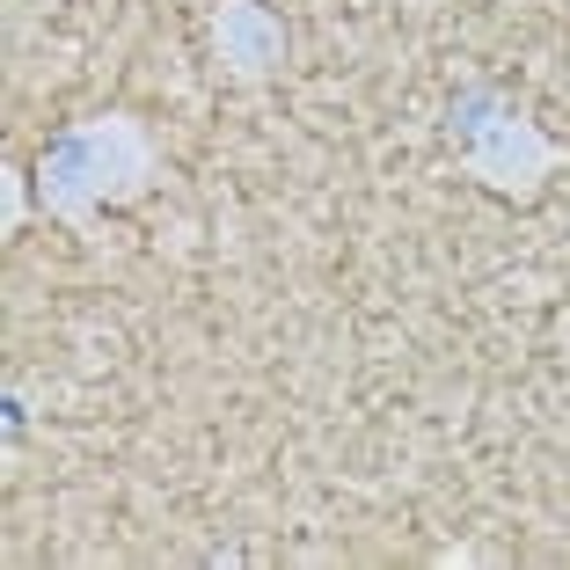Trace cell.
<instances>
[{
    "label": "cell",
    "mask_w": 570,
    "mask_h": 570,
    "mask_svg": "<svg viewBox=\"0 0 570 570\" xmlns=\"http://www.w3.org/2000/svg\"><path fill=\"white\" fill-rule=\"evenodd\" d=\"M161 184V139L132 110H102V118H73L67 132L37 161V205L45 219L96 235L102 213H125Z\"/></svg>",
    "instance_id": "obj_1"
},
{
    "label": "cell",
    "mask_w": 570,
    "mask_h": 570,
    "mask_svg": "<svg viewBox=\"0 0 570 570\" xmlns=\"http://www.w3.org/2000/svg\"><path fill=\"white\" fill-rule=\"evenodd\" d=\"M446 139H453V154H461V176H469L475 190H490V198H504V205H534L541 190H549V176L563 168V147L490 81L461 88V96L446 102Z\"/></svg>",
    "instance_id": "obj_2"
},
{
    "label": "cell",
    "mask_w": 570,
    "mask_h": 570,
    "mask_svg": "<svg viewBox=\"0 0 570 570\" xmlns=\"http://www.w3.org/2000/svg\"><path fill=\"white\" fill-rule=\"evenodd\" d=\"M205 37H213V67L235 88H271L285 73V51H293L271 0H219Z\"/></svg>",
    "instance_id": "obj_3"
},
{
    "label": "cell",
    "mask_w": 570,
    "mask_h": 570,
    "mask_svg": "<svg viewBox=\"0 0 570 570\" xmlns=\"http://www.w3.org/2000/svg\"><path fill=\"white\" fill-rule=\"evenodd\" d=\"M30 213H45V205H37V168L8 161L0 168V235H22Z\"/></svg>",
    "instance_id": "obj_4"
},
{
    "label": "cell",
    "mask_w": 570,
    "mask_h": 570,
    "mask_svg": "<svg viewBox=\"0 0 570 570\" xmlns=\"http://www.w3.org/2000/svg\"><path fill=\"white\" fill-rule=\"evenodd\" d=\"M22 424H30V410H22V381H8V387H0V439L16 446Z\"/></svg>",
    "instance_id": "obj_5"
}]
</instances>
